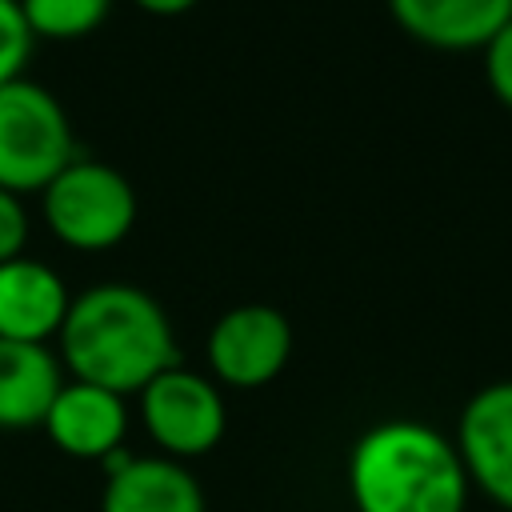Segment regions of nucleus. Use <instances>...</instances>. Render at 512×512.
I'll return each instance as SVG.
<instances>
[{"instance_id":"nucleus-1","label":"nucleus","mask_w":512,"mask_h":512,"mask_svg":"<svg viewBox=\"0 0 512 512\" xmlns=\"http://www.w3.org/2000/svg\"><path fill=\"white\" fill-rule=\"evenodd\" d=\"M56 340L60 364L72 380L116 396H132L180 364L168 312L152 292L124 280H104L72 296Z\"/></svg>"},{"instance_id":"nucleus-3","label":"nucleus","mask_w":512,"mask_h":512,"mask_svg":"<svg viewBox=\"0 0 512 512\" xmlns=\"http://www.w3.org/2000/svg\"><path fill=\"white\" fill-rule=\"evenodd\" d=\"M76 160V136L64 104L36 80L20 76L0 88V188L44 192Z\"/></svg>"},{"instance_id":"nucleus-14","label":"nucleus","mask_w":512,"mask_h":512,"mask_svg":"<svg viewBox=\"0 0 512 512\" xmlns=\"http://www.w3.org/2000/svg\"><path fill=\"white\" fill-rule=\"evenodd\" d=\"M32 48H36V36L20 12V0H0V88L24 76Z\"/></svg>"},{"instance_id":"nucleus-7","label":"nucleus","mask_w":512,"mask_h":512,"mask_svg":"<svg viewBox=\"0 0 512 512\" xmlns=\"http://www.w3.org/2000/svg\"><path fill=\"white\" fill-rule=\"evenodd\" d=\"M456 452L468 484L512 512V380L484 384L460 412Z\"/></svg>"},{"instance_id":"nucleus-8","label":"nucleus","mask_w":512,"mask_h":512,"mask_svg":"<svg viewBox=\"0 0 512 512\" xmlns=\"http://www.w3.org/2000/svg\"><path fill=\"white\" fill-rule=\"evenodd\" d=\"M48 440L72 456V460H108L124 452V432H128V396H116L108 388L84 384V380H64L56 392L44 424Z\"/></svg>"},{"instance_id":"nucleus-12","label":"nucleus","mask_w":512,"mask_h":512,"mask_svg":"<svg viewBox=\"0 0 512 512\" xmlns=\"http://www.w3.org/2000/svg\"><path fill=\"white\" fill-rule=\"evenodd\" d=\"M64 388V364L48 344L0 340V428H40L56 392Z\"/></svg>"},{"instance_id":"nucleus-6","label":"nucleus","mask_w":512,"mask_h":512,"mask_svg":"<svg viewBox=\"0 0 512 512\" xmlns=\"http://www.w3.org/2000/svg\"><path fill=\"white\" fill-rule=\"evenodd\" d=\"M216 384L228 388H264L288 368L292 324L272 304H236L208 328L204 344Z\"/></svg>"},{"instance_id":"nucleus-2","label":"nucleus","mask_w":512,"mask_h":512,"mask_svg":"<svg viewBox=\"0 0 512 512\" xmlns=\"http://www.w3.org/2000/svg\"><path fill=\"white\" fill-rule=\"evenodd\" d=\"M468 488L456 440L420 420H380L348 452L356 512H464Z\"/></svg>"},{"instance_id":"nucleus-11","label":"nucleus","mask_w":512,"mask_h":512,"mask_svg":"<svg viewBox=\"0 0 512 512\" xmlns=\"http://www.w3.org/2000/svg\"><path fill=\"white\" fill-rule=\"evenodd\" d=\"M388 12L428 48L472 52L512 20V0H388Z\"/></svg>"},{"instance_id":"nucleus-10","label":"nucleus","mask_w":512,"mask_h":512,"mask_svg":"<svg viewBox=\"0 0 512 512\" xmlns=\"http://www.w3.org/2000/svg\"><path fill=\"white\" fill-rule=\"evenodd\" d=\"M104 468L108 480L100 512H208L200 480L180 460L116 452L104 460Z\"/></svg>"},{"instance_id":"nucleus-4","label":"nucleus","mask_w":512,"mask_h":512,"mask_svg":"<svg viewBox=\"0 0 512 512\" xmlns=\"http://www.w3.org/2000/svg\"><path fill=\"white\" fill-rule=\"evenodd\" d=\"M40 216L64 248L104 252L132 232L136 188L120 168L92 156H76L40 192Z\"/></svg>"},{"instance_id":"nucleus-13","label":"nucleus","mask_w":512,"mask_h":512,"mask_svg":"<svg viewBox=\"0 0 512 512\" xmlns=\"http://www.w3.org/2000/svg\"><path fill=\"white\" fill-rule=\"evenodd\" d=\"M20 12L36 40H84L108 20L112 0H20Z\"/></svg>"},{"instance_id":"nucleus-5","label":"nucleus","mask_w":512,"mask_h":512,"mask_svg":"<svg viewBox=\"0 0 512 512\" xmlns=\"http://www.w3.org/2000/svg\"><path fill=\"white\" fill-rule=\"evenodd\" d=\"M140 420L160 456L168 460H196L212 452L224 440L228 408L220 396V384L212 376H200L184 364L160 372L140 392Z\"/></svg>"},{"instance_id":"nucleus-15","label":"nucleus","mask_w":512,"mask_h":512,"mask_svg":"<svg viewBox=\"0 0 512 512\" xmlns=\"http://www.w3.org/2000/svg\"><path fill=\"white\" fill-rule=\"evenodd\" d=\"M480 52H484V80H488L492 96L504 108H512V20Z\"/></svg>"},{"instance_id":"nucleus-16","label":"nucleus","mask_w":512,"mask_h":512,"mask_svg":"<svg viewBox=\"0 0 512 512\" xmlns=\"http://www.w3.org/2000/svg\"><path fill=\"white\" fill-rule=\"evenodd\" d=\"M24 244H28V208H24V196L0 188V264L24 256Z\"/></svg>"},{"instance_id":"nucleus-17","label":"nucleus","mask_w":512,"mask_h":512,"mask_svg":"<svg viewBox=\"0 0 512 512\" xmlns=\"http://www.w3.org/2000/svg\"><path fill=\"white\" fill-rule=\"evenodd\" d=\"M132 4L148 16H180V12L196 8V0H132Z\"/></svg>"},{"instance_id":"nucleus-9","label":"nucleus","mask_w":512,"mask_h":512,"mask_svg":"<svg viewBox=\"0 0 512 512\" xmlns=\"http://www.w3.org/2000/svg\"><path fill=\"white\" fill-rule=\"evenodd\" d=\"M68 308L72 292L52 264L32 256L0 264V340L48 344L60 336Z\"/></svg>"}]
</instances>
